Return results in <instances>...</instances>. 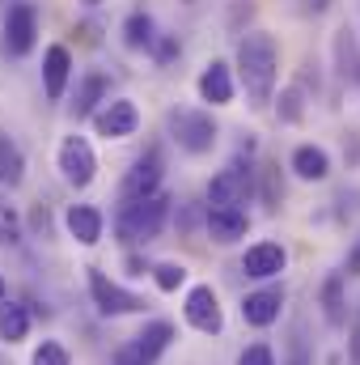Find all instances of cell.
<instances>
[{"label":"cell","instance_id":"6da1fadb","mask_svg":"<svg viewBox=\"0 0 360 365\" xmlns=\"http://www.w3.org/2000/svg\"><path fill=\"white\" fill-rule=\"evenodd\" d=\"M238 73H242V86L250 93V102L268 106L275 77H280V47H275V38L268 30H250L238 43Z\"/></svg>","mask_w":360,"mask_h":365},{"label":"cell","instance_id":"7a4b0ae2","mask_svg":"<svg viewBox=\"0 0 360 365\" xmlns=\"http://www.w3.org/2000/svg\"><path fill=\"white\" fill-rule=\"evenodd\" d=\"M166 217H170V195H162V191H153L144 200H123V208H119V234L127 242H153L166 230Z\"/></svg>","mask_w":360,"mask_h":365},{"label":"cell","instance_id":"3957f363","mask_svg":"<svg viewBox=\"0 0 360 365\" xmlns=\"http://www.w3.org/2000/svg\"><path fill=\"white\" fill-rule=\"evenodd\" d=\"M90 293H93V306L102 310V314H110V319H119V314H140L149 302L140 297V293H127L123 284H115L106 272H97L90 268Z\"/></svg>","mask_w":360,"mask_h":365},{"label":"cell","instance_id":"277c9868","mask_svg":"<svg viewBox=\"0 0 360 365\" xmlns=\"http://www.w3.org/2000/svg\"><path fill=\"white\" fill-rule=\"evenodd\" d=\"M60 175L68 187H90L97 175V158H93V145L85 136H64L60 140Z\"/></svg>","mask_w":360,"mask_h":365},{"label":"cell","instance_id":"5b68a950","mask_svg":"<svg viewBox=\"0 0 360 365\" xmlns=\"http://www.w3.org/2000/svg\"><path fill=\"white\" fill-rule=\"evenodd\" d=\"M90 119H93V132L106 136V140H123V136H132V132L140 128V110H136L132 98H110V102H102Z\"/></svg>","mask_w":360,"mask_h":365},{"label":"cell","instance_id":"8992f818","mask_svg":"<svg viewBox=\"0 0 360 365\" xmlns=\"http://www.w3.org/2000/svg\"><path fill=\"white\" fill-rule=\"evenodd\" d=\"M170 128H174V140H179L186 153H208L216 145V123L203 110H174L170 115Z\"/></svg>","mask_w":360,"mask_h":365},{"label":"cell","instance_id":"52a82bcc","mask_svg":"<svg viewBox=\"0 0 360 365\" xmlns=\"http://www.w3.org/2000/svg\"><path fill=\"white\" fill-rule=\"evenodd\" d=\"M34 38H38L34 4H26V0L9 4V13H4V56H26L34 47Z\"/></svg>","mask_w":360,"mask_h":365},{"label":"cell","instance_id":"ba28073f","mask_svg":"<svg viewBox=\"0 0 360 365\" xmlns=\"http://www.w3.org/2000/svg\"><path fill=\"white\" fill-rule=\"evenodd\" d=\"M182 314H186V323H191L195 331H203V336H216V331L225 327V310H221V297H216L212 284H195V289L186 293Z\"/></svg>","mask_w":360,"mask_h":365},{"label":"cell","instance_id":"9c48e42d","mask_svg":"<svg viewBox=\"0 0 360 365\" xmlns=\"http://www.w3.org/2000/svg\"><path fill=\"white\" fill-rule=\"evenodd\" d=\"M246 191H250L246 170L242 166H225L221 175H212V182H208V204L212 208H238L246 200Z\"/></svg>","mask_w":360,"mask_h":365},{"label":"cell","instance_id":"30bf717a","mask_svg":"<svg viewBox=\"0 0 360 365\" xmlns=\"http://www.w3.org/2000/svg\"><path fill=\"white\" fill-rule=\"evenodd\" d=\"M280 306H284V289H255V293H246V302H242V319L250 323V327H271L275 319H280Z\"/></svg>","mask_w":360,"mask_h":365},{"label":"cell","instance_id":"8fae6325","mask_svg":"<svg viewBox=\"0 0 360 365\" xmlns=\"http://www.w3.org/2000/svg\"><path fill=\"white\" fill-rule=\"evenodd\" d=\"M68 77H73V56H68V47H47V56H43V90L51 102H60L64 90H68Z\"/></svg>","mask_w":360,"mask_h":365},{"label":"cell","instance_id":"7c38bea8","mask_svg":"<svg viewBox=\"0 0 360 365\" xmlns=\"http://www.w3.org/2000/svg\"><path fill=\"white\" fill-rule=\"evenodd\" d=\"M246 230H250V217H246L242 208H208V234H212L221 247L242 242Z\"/></svg>","mask_w":360,"mask_h":365},{"label":"cell","instance_id":"4fadbf2b","mask_svg":"<svg viewBox=\"0 0 360 365\" xmlns=\"http://www.w3.org/2000/svg\"><path fill=\"white\" fill-rule=\"evenodd\" d=\"M153 191H162V162H157V158H140V162L127 170L119 195H123V200H144V195H153Z\"/></svg>","mask_w":360,"mask_h":365},{"label":"cell","instance_id":"5bb4252c","mask_svg":"<svg viewBox=\"0 0 360 365\" xmlns=\"http://www.w3.org/2000/svg\"><path fill=\"white\" fill-rule=\"evenodd\" d=\"M284 247L280 242H255L250 251H246V259H242V272L255 276V280H268V276H280L284 272Z\"/></svg>","mask_w":360,"mask_h":365},{"label":"cell","instance_id":"9a60e30c","mask_svg":"<svg viewBox=\"0 0 360 365\" xmlns=\"http://www.w3.org/2000/svg\"><path fill=\"white\" fill-rule=\"evenodd\" d=\"M199 98H203V102H212V106L233 102V77H229V64L212 60V64L203 68V77H199Z\"/></svg>","mask_w":360,"mask_h":365},{"label":"cell","instance_id":"2e32d148","mask_svg":"<svg viewBox=\"0 0 360 365\" xmlns=\"http://www.w3.org/2000/svg\"><path fill=\"white\" fill-rule=\"evenodd\" d=\"M68 234L81 242V247H97L102 242V212L90 204H73L68 208Z\"/></svg>","mask_w":360,"mask_h":365},{"label":"cell","instance_id":"e0dca14e","mask_svg":"<svg viewBox=\"0 0 360 365\" xmlns=\"http://www.w3.org/2000/svg\"><path fill=\"white\" fill-rule=\"evenodd\" d=\"M292 170H297V179H305V182H322L331 175V158L318 145H297L292 149Z\"/></svg>","mask_w":360,"mask_h":365},{"label":"cell","instance_id":"ac0fdd59","mask_svg":"<svg viewBox=\"0 0 360 365\" xmlns=\"http://www.w3.org/2000/svg\"><path fill=\"white\" fill-rule=\"evenodd\" d=\"M170 340H174V323L157 319V323H149V327H144V331H140V336H136L132 344H136V349H140V353H144L149 361H157V357H162V353L170 349Z\"/></svg>","mask_w":360,"mask_h":365},{"label":"cell","instance_id":"d6986e66","mask_svg":"<svg viewBox=\"0 0 360 365\" xmlns=\"http://www.w3.org/2000/svg\"><path fill=\"white\" fill-rule=\"evenodd\" d=\"M102 98H106V77H102V73H85V77H81V86H77L73 115H77V119H90Z\"/></svg>","mask_w":360,"mask_h":365},{"label":"cell","instance_id":"ffe728a7","mask_svg":"<svg viewBox=\"0 0 360 365\" xmlns=\"http://www.w3.org/2000/svg\"><path fill=\"white\" fill-rule=\"evenodd\" d=\"M21 179H26V158L17 149V140L0 132V182L4 187H17Z\"/></svg>","mask_w":360,"mask_h":365},{"label":"cell","instance_id":"44dd1931","mask_svg":"<svg viewBox=\"0 0 360 365\" xmlns=\"http://www.w3.org/2000/svg\"><path fill=\"white\" fill-rule=\"evenodd\" d=\"M30 336V310L26 306H17V302H0V340H9V344H17V340H26Z\"/></svg>","mask_w":360,"mask_h":365},{"label":"cell","instance_id":"7402d4cb","mask_svg":"<svg viewBox=\"0 0 360 365\" xmlns=\"http://www.w3.org/2000/svg\"><path fill=\"white\" fill-rule=\"evenodd\" d=\"M153 17L149 13H132L127 21H123V43L132 47V51H144V47H153Z\"/></svg>","mask_w":360,"mask_h":365},{"label":"cell","instance_id":"603a6c76","mask_svg":"<svg viewBox=\"0 0 360 365\" xmlns=\"http://www.w3.org/2000/svg\"><path fill=\"white\" fill-rule=\"evenodd\" d=\"M344 276H327V284H322V306H327V323L331 327H344L348 323V310H344Z\"/></svg>","mask_w":360,"mask_h":365},{"label":"cell","instance_id":"cb8c5ba5","mask_svg":"<svg viewBox=\"0 0 360 365\" xmlns=\"http://www.w3.org/2000/svg\"><path fill=\"white\" fill-rule=\"evenodd\" d=\"M153 280H157L162 293H174V289L186 284V268H182V264H157V268H153Z\"/></svg>","mask_w":360,"mask_h":365},{"label":"cell","instance_id":"d4e9b609","mask_svg":"<svg viewBox=\"0 0 360 365\" xmlns=\"http://www.w3.org/2000/svg\"><path fill=\"white\" fill-rule=\"evenodd\" d=\"M30 365H73V357H68V349H64V344H55V340H43V344L34 349Z\"/></svg>","mask_w":360,"mask_h":365},{"label":"cell","instance_id":"484cf974","mask_svg":"<svg viewBox=\"0 0 360 365\" xmlns=\"http://www.w3.org/2000/svg\"><path fill=\"white\" fill-rule=\"evenodd\" d=\"M21 238V217H17V208L0 195V242H17Z\"/></svg>","mask_w":360,"mask_h":365},{"label":"cell","instance_id":"4316f807","mask_svg":"<svg viewBox=\"0 0 360 365\" xmlns=\"http://www.w3.org/2000/svg\"><path fill=\"white\" fill-rule=\"evenodd\" d=\"M352 43H356V34H352V30H339V38H335V51H339V56H344V51H352ZM339 73H344L348 81H356V77H360V60H356V56H348V64H344Z\"/></svg>","mask_w":360,"mask_h":365},{"label":"cell","instance_id":"83f0119b","mask_svg":"<svg viewBox=\"0 0 360 365\" xmlns=\"http://www.w3.org/2000/svg\"><path fill=\"white\" fill-rule=\"evenodd\" d=\"M238 365H275V353H271L268 344H250V349L238 357Z\"/></svg>","mask_w":360,"mask_h":365},{"label":"cell","instance_id":"f1b7e54d","mask_svg":"<svg viewBox=\"0 0 360 365\" xmlns=\"http://www.w3.org/2000/svg\"><path fill=\"white\" fill-rule=\"evenodd\" d=\"M115 365H157V361H149V357H144L136 344H123V349L115 353Z\"/></svg>","mask_w":360,"mask_h":365},{"label":"cell","instance_id":"f546056e","mask_svg":"<svg viewBox=\"0 0 360 365\" xmlns=\"http://www.w3.org/2000/svg\"><path fill=\"white\" fill-rule=\"evenodd\" d=\"M174 56H179V43H174V38H166V43L157 47V60H162V64H170Z\"/></svg>","mask_w":360,"mask_h":365},{"label":"cell","instance_id":"4dcf8cb0","mask_svg":"<svg viewBox=\"0 0 360 365\" xmlns=\"http://www.w3.org/2000/svg\"><path fill=\"white\" fill-rule=\"evenodd\" d=\"M301 110H297V90H288L284 93V119H297Z\"/></svg>","mask_w":360,"mask_h":365},{"label":"cell","instance_id":"1f68e13d","mask_svg":"<svg viewBox=\"0 0 360 365\" xmlns=\"http://www.w3.org/2000/svg\"><path fill=\"white\" fill-rule=\"evenodd\" d=\"M348 276H360V242L352 247V255H348Z\"/></svg>","mask_w":360,"mask_h":365},{"label":"cell","instance_id":"d6a6232c","mask_svg":"<svg viewBox=\"0 0 360 365\" xmlns=\"http://www.w3.org/2000/svg\"><path fill=\"white\" fill-rule=\"evenodd\" d=\"M327 4H331V0H301V9H305V13H322Z\"/></svg>","mask_w":360,"mask_h":365},{"label":"cell","instance_id":"836d02e7","mask_svg":"<svg viewBox=\"0 0 360 365\" xmlns=\"http://www.w3.org/2000/svg\"><path fill=\"white\" fill-rule=\"evenodd\" d=\"M292 365H309V361H305V353H301V349H297V357H292Z\"/></svg>","mask_w":360,"mask_h":365},{"label":"cell","instance_id":"e575fe53","mask_svg":"<svg viewBox=\"0 0 360 365\" xmlns=\"http://www.w3.org/2000/svg\"><path fill=\"white\" fill-rule=\"evenodd\" d=\"M0 302H4V280H0Z\"/></svg>","mask_w":360,"mask_h":365},{"label":"cell","instance_id":"d590c367","mask_svg":"<svg viewBox=\"0 0 360 365\" xmlns=\"http://www.w3.org/2000/svg\"><path fill=\"white\" fill-rule=\"evenodd\" d=\"M0 365H9V361H4V357H0Z\"/></svg>","mask_w":360,"mask_h":365},{"label":"cell","instance_id":"8d00e7d4","mask_svg":"<svg viewBox=\"0 0 360 365\" xmlns=\"http://www.w3.org/2000/svg\"><path fill=\"white\" fill-rule=\"evenodd\" d=\"M90 4H97V0H90Z\"/></svg>","mask_w":360,"mask_h":365}]
</instances>
